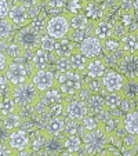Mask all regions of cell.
<instances>
[{
  "label": "cell",
  "mask_w": 138,
  "mask_h": 156,
  "mask_svg": "<svg viewBox=\"0 0 138 156\" xmlns=\"http://www.w3.org/2000/svg\"><path fill=\"white\" fill-rule=\"evenodd\" d=\"M102 79V84L105 87V90L108 93H116L120 91L122 87L124 84L126 76L123 73H120L119 71H113V69H106V72L104 73Z\"/></svg>",
  "instance_id": "obj_10"
},
{
  "label": "cell",
  "mask_w": 138,
  "mask_h": 156,
  "mask_svg": "<svg viewBox=\"0 0 138 156\" xmlns=\"http://www.w3.org/2000/svg\"><path fill=\"white\" fill-rule=\"evenodd\" d=\"M76 44L73 40L68 37H62V39H58L55 43V48H54V53L57 54L58 57H71L72 53L76 50Z\"/></svg>",
  "instance_id": "obj_19"
},
{
  "label": "cell",
  "mask_w": 138,
  "mask_h": 156,
  "mask_svg": "<svg viewBox=\"0 0 138 156\" xmlns=\"http://www.w3.org/2000/svg\"><path fill=\"white\" fill-rule=\"evenodd\" d=\"M35 71H36V68L33 65L30 68H28V65L22 64V62L12 61L6 71V76L12 86H18V84H22V83L30 80V77H32Z\"/></svg>",
  "instance_id": "obj_6"
},
{
  "label": "cell",
  "mask_w": 138,
  "mask_h": 156,
  "mask_svg": "<svg viewBox=\"0 0 138 156\" xmlns=\"http://www.w3.org/2000/svg\"><path fill=\"white\" fill-rule=\"evenodd\" d=\"M32 82L36 84V87L40 90V93H44L50 90L51 87L57 86V80H55V73L50 69H36L32 75Z\"/></svg>",
  "instance_id": "obj_8"
},
{
  "label": "cell",
  "mask_w": 138,
  "mask_h": 156,
  "mask_svg": "<svg viewBox=\"0 0 138 156\" xmlns=\"http://www.w3.org/2000/svg\"><path fill=\"white\" fill-rule=\"evenodd\" d=\"M12 62L11 57L7 53L0 50V73H6L7 68H9V65Z\"/></svg>",
  "instance_id": "obj_45"
},
{
  "label": "cell",
  "mask_w": 138,
  "mask_h": 156,
  "mask_svg": "<svg viewBox=\"0 0 138 156\" xmlns=\"http://www.w3.org/2000/svg\"><path fill=\"white\" fill-rule=\"evenodd\" d=\"M69 22H71V30H80V29H84V28L88 27L90 20H88L83 12H80V14L71 15Z\"/></svg>",
  "instance_id": "obj_31"
},
{
  "label": "cell",
  "mask_w": 138,
  "mask_h": 156,
  "mask_svg": "<svg viewBox=\"0 0 138 156\" xmlns=\"http://www.w3.org/2000/svg\"><path fill=\"white\" fill-rule=\"evenodd\" d=\"M86 86H87L88 88H90L91 93H97V94H108V91L105 90V87H104L102 84V79L101 77H98V79H91L88 80L87 83H84Z\"/></svg>",
  "instance_id": "obj_38"
},
{
  "label": "cell",
  "mask_w": 138,
  "mask_h": 156,
  "mask_svg": "<svg viewBox=\"0 0 138 156\" xmlns=\"http://www.w3.org/2000/svg\"><path fill=\"white\" fill-rule=\"evenodd\" d=\"M118 69L126 77H138V53L123 54L119 61Z\"/></svg>",
  "instance_id": "obj_11"
},
{
  "label": "cell",
  "mask_w": 138,
  "mask_h": 156,
  "mask_svg": "<svg viewBox=\"0 0 138 156\" xmlns=\"http://www.w3.org/2000/svg\"><path fill=\"white\" fill-rule=\"evenodd\" d=\"M68 0H47V6L51 10L50 12H58L62 9H65Z\"/></svg>",
  "instance_id": "obj_44"
},
{
  "label": "cell",
  "mask_w": 138,
  "mask_h": 156,
  "mask_svg": "<svg viewBox=\"0 0 138 156\" xmlns=\"http://www.w3.org/2000/svg\"><path fill=\"white\" fill-rule=\"evenodd\" d=\"M64 134L65 136H80L82 137L84 134V131L82 129L80 120H76V119H72L68 116V119H65Z\"/></svg>",
  "instance_id": "obj_29"
},
{
  "label": "cell",
  "mask_w": 138,
  "mask_h": 156,
  "mask_svg": "<svg viewBox=\"0 0 138 156\" xmlns=\"http://www.w3.org/2000/svg\"><path fill=\"white\" fill-rule=\"evenodd\" d=\"M69 58H71L72 71L80 72V73H83V72L86 71V68H87V64H88V61H90V59H88L86 55H83V53L79 50V47H77L76 50L72 53V55L69 57Z\"/></svg>",
  "instance_id": "obj_23"
},
{
  "label": "cell",
  "mask_w": 138,
  "mask_h": 156,
  "mask_svg": "<svg viewBox=\"0 0 138 156\" xmlns=\"http://www.w3.org/2000/svg\"><path fill=\"white\" fill-rule=\"evenodd\" d=\"M123 100V94L122 91H116V93H108L105 95V105L108 109H116L120 106V102Z\"/></svg>",
  "instance_id": "obj_35"
},
{
  "label": "cell",
  "mask_w": 138,
  "mask_h": 156,
  "mask_svg": "<svg viewBox=\"0 0 138 156\" xmlns=\"http://www.w3.org/2000/svg\"><path fill=\"white\" fill-rule=\"evenodd\" d=\"M83 151V140L80 136H65L62 155H75Z\"/></svg>",
  "instance_id": "obj_18"
},
{
  "label": "cell",
  "mask_w": 138,
  "mask_h": 156,
  "mask_svg": "<svg viewBox=\"0 0 138 156\" xmlns=\"http://www.w3.org/2000/svg\"><path fill=\"white\" fill-rule=\"evenodd\" d=\"M15 111H19V108H18L17 102H15L14 97H12V93L10 91L2 97V101H0V112L3 113V116H4L7 113L15 112Z\"/></svg>",
  "instance_id": "obj_28"
},
{
  "label": "cell",
  "mask_w": 138,
  "mask_h": 156,
  "mask_svg": "<svg viewBox=\"0 0 138 156\" xmlns=\"http://www.w3.org/2000/svg\"><path fill=\"white\" fill-rule=\"evenodd\" d=\"M108 69V65H106L105 59L100 58H91L87 64V68L86 71L83 72V76H87V77H91V79H98V77H102L104 73L106 72Z\"/></svg>",
  "instance_id": "obj_15"
},
{
  "label": "cell",
  "mask_w": 138,
  "mask_h": 156,
  "mask_svg": "<svg viewBox=\"0 0 138 156\" xmlns=\"http://www.w3.org/2000/svg\"><path fill=\"white\" fill-rule=\"evenodd\" d=\"M14 25H12L11 20L9 17L6 18H0V40H4L11 35Z\"/></svg>",
  "instance_id": "obj_37"
},
{
  "label": "cell",
  "mask_w": 138,
  "mask_h": 156,
  "mask_svg": "<svg viewBox=\"0 0 138 156\" xmlns=\"http://www.w3.org/2000/svg\"><path fill=\"white\" fill-rule=\"evenodd\" d=\"M14 151L9 145V141H0V155H14Z\"/></svg>",
  "instance_id": "obj_48"
},
{
  "label": "cell",
  "mask_w": 138,
  "mask_h": 156,
  "mask_svg": "<svg viewBox=\"0 0 138 156\" xmlns=\"http://www.w3.org/2000/svg\"><path fill=\"white\" fill-rule=\"evenodd\" d=\"M55 43H57V40L54 37H51L50 35H47V33H43V35H41L40 48H43V50H46V51H50V53H53L54 48H55Z\"/></svg>",
  "instance_id": "obj_41"
},
{
  "label": "cell",
  "mask_w": 138,
  "mask_h": 156,
  "mask_svg": "<svg viewBox=\"0 0 138 156\" xmlns=\"http://www.w3.org/2000/svg\"><path fill=\"white\" fill-rule=\"evenodd\" d=\"M64 151V137L61 136H51L48 134L44 148L40 153H50V155H55V153H61Z\"/></svg>",
  "instance_id": "obj_20"
},
{
  "label": "cell",
  "mask_w": 138,
  "mask_h": 156,
  "mask_svg": "<svg viewBox=\"0 0 138 156\" xmlns=\"http://www.w3.org/2000/svg\"><path fill=\"white\" fill-rule=\"evenodd\" d=\"M83 140V152L87 155H101L106 153V147L111 140V134L106 131L102 123L97 129L84 133L82 136Z\"/></svg>",
  "instance_id": "obj_1"
},
{
  "label": "cell",
  "mask_w": 138,
  "mask_h": 156,
  "mask_svg": "<svg viewBox=\"0 0 138 156\" xmlns=\"http://www.w3.org/2000/svg\"><path fill=\"white\" fill-rule=\"evenodd\" d=\"M55 66L59 72H69L72 71V65H71V58L69 57H58L55 62Z\"/></svg>",
  "instance_id": "obj_42"
},
{
  "label": "cell",
  "mask_w": 138,
  "mask_h": 156,
  "mask_svg": "<svg viewBox=\"0 0 138 156\" xmlns=\"http://www.w3.org/2000/svg\"><path fill=\"white\" fill-rule=\"evenodd\" d=\"M79 50L83 53V55H86L88 59L91 58H97L102 54V40L100 37L93 33L90 36H86L80 43H77Z\"/></svg>",
  "instance_id": "obj_7"
},
{
  "label": "cell",
  "mask_w": 138,
  "mask_h": 156,
  "mask_svg": "<svg viewBox=\"0 0 138 156\" xmlns=\"http://www.w3.org/2000/svg\"><path fill=\"white\" fill-rule=\"evenodd\" d=\"M65 98H66V95H65L64 93L59 90L58 86H55V87H51L50 90H47V91L41 93V95H40V102L48 108V106L54 105V104L64 102Z\"/></svg>",
  "instance_id": "obj_16"
},
{
  "label": "cell",
  "mask_w": 138,
  "mask_h": 156,
  "mask_svg": "<svg viewBox=\"0 0 138 156\" xmlns=\"http://www.w3.org/2000/svg\"><path fill=\"white\" fill-rule=\"evenodd\" d=\"M57 59H58V55L54 51L50 53L39 47L37 50H35V54L32 57V65L36 69H46L51 62H57Z\"/></svg>",
  "instance_id": "obj_14"
},
{
  "label": "cell",
  "mask_w": 138,
  "mask_h": 156,
  "mask_svg": "<svg viewBox=\"0 0 138 156\" xmlns=\"http://www.w3.org/2000/svg\"><path fill=\"white\" fill-rule=\"evenodd\" d=\"M2 122H3V113L0 112V124H2Z\"/></svg>",
  "instance_id": "obj_52"
},
{
  "label": "cell",
  "mask_w": 138,
  "mask_h": 156,
  "mask_svg": "<svg viewBox=\"0 0 138 156\" xmlns=\"http://www.w3.org/2000/svg\"><path fill=\"white\" fill-rule=\"evenodd\" d=\"M64 113H66V108H65V101H64V102L54 104V105L48 106V109H47V116H48V119H50V118H59V116H62Z\"/></svg>",
  "instance_id": "obj_40"
},
{
  "label": "cell",
  "mask_w": 138,
  "mask_h": 156,
  "mask_svg": "<svg viewBox=\"0 0 138 156\" xmlns=\"http://www.w3.org/2000/svg\"><path fill=\"white\" fill-rule=\"evenodd\" d=\"M9 18L11 20L14 28H17V29L25 27V25H29L30 21H32L29 17V12H28V9L25 6H22V4L17 3V2L10 9Z\"/></svg>",
  "instance_id": "obj_12"
},
{
  "label": "cell",
  "mask_w": 138,
  "mask_h": 156,
  "mask_svg": "<svg viewBox=\"0 0 138 156\" xmlns=\"http://www.w3.org/2000/svg\"><path fill=\"white\" fill-rule=\"evenodd\" d=\"M120 91L124 97L138 100V77H126Z\"/></svg>",
  "instance_id": "obj_27"
},
{
  "label": "cell",
  "mask_w": 138,
  "mask_h": 156,
  "mask_svg": "<svg viewBox=\"0 0 138 156\" xmlns=\"http://www.w3.org/2000/svg\"><path fill=\"white\" fill-rule=\"evenodd\" d=\"M123 127L126 133L138 136V111H131L123 118Z\"/></svg>",
  "instance_id": "obj_25"
},
{
  "label": "cell",
  "mask_w": 138,
  "mask_h": 156,
  "mask_svg": "<svg viewBox=\"0 0 138 156\" xmlns=\"http://www.w3.org/2000/svg\"><path fill=\"white\" fill-rule=\"evenodd\" d=\"M9 145L15 153L21 152L24 149L30 148V137L27 134V131L22 129H15L10 133Z\"/></svg>",
  "instance_id": "obj_13"
},
{
  "label": "cell",
  "mask_w": 138,
  "mask_h": 156,
  "mask_svg": "<svg viewBox=\"0 0 138 156\" xmlns=\"http://www.w3.org/2000/svg\"><path fill=\"white\" fill-rule=\"evenodd\" d=\"M10 130H7L3 124H0V141H9L10 137Z\"/></svg>",
  "instance_id": "obj_50"
},
{
  "label": "cell",
  "mask_w": 138,
  "mask_h": 156,
  "mask_svg": "<svg viewBox=\"0 0 138 156\" xmlns=\"http://www.w3.org/2000/svg\"><path fill=\"white\" fill-rule=\"evenodd\" d=\"M65 129V119L62 116L59 118H50L46 124V130L51 136H62Z\"/></svg>",
  "instance_id": "obj_26"
},
{
  "label": "cell",
  "mask_w": 138,
  "mask_h": 156,
  "mask_svg": "<svg viewBox=\"0 0 138 156\" xmlns=\"http://www.w3.org/2000/svg\"><path fill=\"white\" fill-rule=\"evenodd\" d=\"M104 12H105V9L102 6H100L98 3H94V2H87L84 10H83V14L88 20L93 21H100L104 17Z\"/></svg>",
  "instance_id": "obj_24"
},
{
  "label": "cell",
  "mask_w": 138,
  "mask_h": 156,
  "mask_svg": "<svg viewBox=\"0 0 138 156\" xmlns=\"http://www.w3.org/2000/svg\"><path fill=\"white\" fill-rule=\"evenodd\" d=\"M6 53L9 54L10 57H11L12 61H19V59L24 58V55H25L24 48L21 47L17 41H14V43H10L9 46H7Z\"/></svg>",
  "instance_id": "obj_36"
},
{
  "label": "cell",
  "mask_w": 138,
  "mask_h": 156,
  "mask_svg": "<svg viewBox=\"0 0 138 156\" xmlns=\"http://www.w3.org/2000/svg\"><path fill=\"white\" fill-rule=\"evenodd\" d=\"M94 35L101 40H106L109 37H115V25L111 21L100 20L94 24Z\"/></svg>",
  "instance_id": "obj_17"
},
{
  "label": "cell",
  "mask_w": 138,
  "mask_h": 156,
  "mask_svg": "<svg viewBox=\"0 0 138 156\" xmlns=\"http://www.w3.org/2000/svg\"><path fill=\"white\" fill-rule=\"evenodd\" d=\"M75 95H71L65 98V108H66V115L72 119L76 120H82L83 118L88 115V108H87V102L80 98H73Z\"/></svg>",
  "instance_id": "obj_9"
},
{
  "label": "cell",
  "mask_w": 138,
  "mask_h": 156,
  "mask_svg": "<svg viewBox=\"0 0 138 156\" xmlns=\"http://www.w3.org/2000/svg\"><path fill=\"white\" fill-rule=\"evenodd\" d=\"M133 6H134V10L138 11V0H133Z\"/></svg>",
  "instance_id": "obj_51"
},
{
  "label": "cell",
  "mask_w": 138,
  "mask_h": 156,
  "mask_svg": "<svg viewBox=\"0 0 138 156\" xmlns=\"http://www.w3.org/2000/svg\"><path fill=\"white\" fill-rule=\"evenodd\" d=\"M12 97H14L15 102H17L18 108H28V106H33L37 102H40V90L36 87V84L32 82V79L28 82L18 84L12 87Z\"/></svg>",
  "instance_id": "obj_2"
},
{
  "label": "cell",
  "mask_w": 138,
  "mask_h": 156,
  "mask_svg": "<svg viewBox=\"0 0 138 156\" xmlns=\"http://www.w3.org/2000/svg\"><path fill=\"white\" fill-rule=\"evenodd\" d=\"M102 51L105 54H111V53H119L122 50V44L120 40L115 37H109L106 40H102Z\"/></svg>",
  "instance_id": "obj_33"
},
{
  "label": "cell",
  "mask_w": 138,
  "mask_h": 156,
  "mask_svg": "<svg viewBox=\"0 0 138 156\" xmlns=\"http://www.w3.org/2000/svg\"><path fill=\"white\" fill-rule=\"evenodd\" d=\"M2 124H3L7 130H10V131H12V130H15V129H19V126L22 124V119H21L19 111H15V112L4 115Z\"/></svg>",
  "instance_id": "obj_30"
},
{
  "label": "cell",
  "mask_w": 138,
  "mask_h": 156,
  "mask_svg": "<svg viewBox=\"0 0 138 156\" xmlns=\"http://www.w3.org/2000/svg\"><path fill=\"white\" fill-rule=\"evenodd\" d=\"M71 14L64 12V14H57L54 17L48 18L47 27H46V33L54 37L55 40L62 37H66L71 32V22H69Z\"/></svg>",
  "instance_id": "obj_5"
},
{
  "label": "cell",
  "mask_w": 138,
  "mask_h": 156,
  "mask_svg": "<svg viewBox=\"0 0 138 156\" xmlns=\"http://www.w3.org/2000/svg\"><path fill=\"white\" fill-rule=\"evenodd\" d=\"M120 44H122V50L124 51V54L138 53V35L134 32H127L120 39Z\"/></svg>",
  "instance_id": "obj_21"
},
{
  "label": "cell",
  "mask_w": 138,
  "mask_h": 156,
  "mask_svg": "<svg viewBox=\"0 0 138 156\" xmlns=\"http://www.w3.org/2000/svg\"><path fill=\"white\" fill-rule=\"evenodd\" d=\"M135 98H130V97H124L123 95V100L120 102V106L119 108L122 109V112L126 115V113L131 112V111H135Z\"/></svg>",
  "instance_id": "obj_43"
},
{
  "label": "cell",
  "mask_w": 138,
  "mask_h": 156,
  "mask_svg": "<svg viewBox=\"0 0 138 156\" xmlns=\"http://www.w3.org/2000/svg\"><path fill=\"white\" fill-rule=\"evenodd\" d=\"M120 22L126 29H129V28L131 27V24L134 22V14H133L131 11H126V14H123V17H122Z\"/></svg>",
  "instance_id": "obj_47"
},
{
  "label": "cell",
  "mask_w": 138,
  "mask_h": 156,
  "mask_svg": "<svg viewBox=\"0 0 138 156\" xmlns=\"http://www.w3.org/2000/svg\"><path fill=\"white\" fill-rule=\"evenodd\" d=\"M47 137H48L47 130H46V131H36L33 141H30V148H32L33 153H35V152H39V153H40L41 151H43Z\"/></svg>",
  "instance_id": "obj_32"
},
{
  "label": "cell",
  "mask_w": 138,
  "mask_h": 156,
  "mask_svg": "<svg viewBox=\"0 0 138 156\" xmlns=\"http://www.w3.org/2000/svg\"><path fill=\"white\" fill-rule=\"evenodd\" d=\"M57 86L59 87L65 95H76L80 91V88L84 86V79H83V73L76 71H69V72H57L55 73Z\"/></svg>",
  "instance_id": "obj_3"
},
{
  "label": "cell",
  "mask_w": 138,
  "mask_h": 156,
  "mask_svg": "<svg viewBox=\"0 0 138 156\" xmlns=\"http://www.w3.org/2000/svg\"><path fill=\"white\" fill-rule=\"evenodd\" d=\"M15 2H17V3H19V4H22V6H25L27 9L39 6V3H40V0H15Z\"/></svg>",
  "instance_id": "obj_49"
},
{
  "label": "cell",
  "mask_w": 138,
  "mask_h": 156,
  "mask_svg": "<svg viewBox=\"0 0 138 156\" xmlns=\"http://www.w3.org/2000/svg\"><path fill=\"white\" fill-rule=\"evenodd\" d=\"M40 39L41 33L39 30H36L30 24L19 28L17 32V36H15V41L24 48L25 53L37 50L40 47Z\"/></svg>",
  "instance_id": "obj_4"
},
{
  "label": "cell",
  "mask_w": 138,
  "mask_h": 156,
  "mask_svg": "<svg viewBox=\"0 0 138 156\" xmlns=\"http://www.w3.org/2000/svg\"><path fill=\"white\" fill-rule=\"evenodd\" d=\"M105 95L93 93L91 97L87 100V108H88V115L95 116L97 113H100L104 108H105Z\"/></svg>",
  "instance_id": "obj_22"
},
{
  "label": "cell",
  "mask_w": 138,
  "mask_h": 156,
  "mask_svg": "<svg viewBox=\"0 0 138 156\" xmlns=\"http://www.w3.org/2000/svg\"><path fill=\"white\" fill-rule=\"evenodd\" d=\"M10 9H11V4L9 0H0V18L9 17Z\"/></svg>",
  "instance_id": "obj_46"
},
{
  "label": "cell",
  "mask_w": 138,
  "mask_h": 156,
  "mask_svg": "<svg viewBox=\"0 0 138 156\" xmlns=\"http://www.w3.org/2000/svg\"><path fill=\"white\" fill-rule=\"evenodd\" d=\"M80 124H82V129L84 133L87 131H91V130L97 129L98 126H100V122L97 120V118L93 115H87L86 118H83L82 120H80Z\"/></svg>",
  "instance_id": "obj_39"
},
{
  "label": "cell",
  "mask_w": 138,
  "mask_h": 156,
  "mask_svg": "<svg viewBox=\"0 0 138 156\" xmlns=\"http://www.w3.org/2000/svg\"><path fill=\"white\" fill-rule=\"evenodd\" d=\"M88 0H68L66 6H65V9H66V12L68 14H80V12H83V10H84L86 4H87Z\"/></svg>",
  "instance_id": "obj_34"
}]
</instances>
